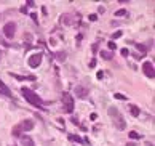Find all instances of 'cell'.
Masks as SVG:
<instances>
[{
	"instance_id": "obj_25",
	"label": "cell",
	"mask_w": 155,
	"mask_h": 146,
	"mask_svg": "<svg viewBox=\"0 0 155 146\" xmlns=\"http://www.w3.org/2000/svg\"><path fill=\"white\" fill-rule=\"evenodd\" d=\"M122 55H123V56H128V55H130V52H128L127 48H123L122 50Z\"/></svg>"
},
{
	"instance_id": "obj_13",
	"label": "cell",
	"mask_w": 155,
	"mask_h": 146,
	"mask_svg": "<svg viewBox=\"0 0 155 146\" xmlns=\"http://www.w3.org/2000/svg\"><path fill=\"white\" fill-rule=\"evenodd\" d=\"M128 109H130V113L133 114V116H139V113H141L136 104H128Z\"/></svg>"
},
{
	"instance_id": "obj_18",
	"label": "cell",
	"mask_w": 155,
	"mask_h": 146,
	"mask_svg": "<svg viewBox=\"0 0 155 146\" xmlns=\"http://www.w3.org/2000/svg\"><path fill=\"white\" fill-rule=\"evenodd\" d=\"M130 138H134V140L138 138V140H139V138H141V135H139L138 132H130Z\"/></svg>"
},
{
	"instance_id": "obj_14",
	"label": "cell",
	"mask_w": 155,
	"mask_h": 146,
	"mask_svg": "<svg viewBox=\"0 0 155 146\" xmlns=\"http://www.w3.org/2000/svg\"><path fill=\"white\" fill-rule=\"evenodd\" d=\"M112 56H114V52H107V50L101 52V58H104V60H112Z\"/></svg>"
},
{
	"instance_id": "obj_9",
	"label": "cell",
	"mask_w": 155,
	"mask_h": 146,
	"mask_svg": "<svg viewBox=\"0 0 155 146\" xmlns=\"http://www.w3.org/2000/svg\"><path fill=\"white\" fill-rule=\"evenodd\" d=\"M61 23L66 26H72L74 24V15H70V13H66V15H62L61 16Z\"/></svg>"
},
{
	"instance_id": "obj_3",
	"label": "cell",
	"mask_w": 155,
	"mask_h": 146,
	"mask_svg": "<svg viewBox=\"0 0 155 146\" xmlns=\"http://www.w3.org/2000/svg\"><path fill=\"white\" fill-rule=\"evenodd\" d=\"M62 104H64L66 113H72L74 111V98L70 93H62Z\"/></svg>"
},
{
	"instance_id": "obj_19",
	"label": "cell",
	"mask_w": 155,
	"mask_h": 146,
	"mask_svg": "<svg viewBox=\"0 0 155 146\" xmlns=\"http://www.w3.org/2000/svg\"><path fill=\"white\" fill-rule=\"evenodd\" d=\"M56 58L59 61H64L66 60V53H56Z\"/></svg>"
},
{
	"instance_id": "obj_10",
	"label": "cell",
	"mask_w": 155,
	"mask_h": 146,
	"mask_svg": "<svg viewBox=\"0 0 155 146\" xmlns=\"http://www.w3.org/2000/svg\"><path fill=\"white\" fill-rule=\"evenodd\" d=\"M21 143H23V146H35V143H34V140L30 137H27V135H21Z\"/></svg>"
},
{
	"instance_id": "obj_12",
	"label": "cell",
	"mask_w": 155,
	"mask_h": 146,
	"mask_svg": "<svg viewBox=\"0 0 155 146\" xmlns=\"http://www.w3.org/2000/svg\"><path fill=\"white\" fill-rule=\"evenodd\" d=\"M0 92H2V93L3 95H7V96H11V93H10V90H8V87L5 85L3 82L0 80Z\"/></svg>"
},
{
	"instance_id": "obj_16",
	"label": "cell",
	"mask_w": 155,
	"mask_h": 146,
	"mask_svg": "<svg viewBox=\"0 0 155 146\" xmlns=\"http://www.w3.org/2000/svg\"><path fill=\"white\" fill-rule=\"evenodd\" d=\"M136 48H138L139 52L142 53V55H144V53L147 52V48H146V47H144V45H141V44H138V45H136Z\"/></svg>"
},
{
	"instance_id": "obj_20",
	"label": "cell",
	"mask_w": 155,
	"mask_h": 146,
	"mask_svg": "<svg viewBox=\"0 0 155 146\" xmlns=\"http://www.w3.org/2000/svg\"><path fill=\"white\" fill-rule=\"evenodd\" d=\"M122 37V31H117L115 34H112V39H120Z\"/></svg>"
},
{
	"instance_id": "obj_4",
	"label": "cell",
	"mask_w": 155,
	"mask_h": 146,
	"mask_svg": "<svg viewBox=\"0 0 155 146\" xmlns=\"http://www.w3.org/2000/svg\"><path fill=\"white\" fill-rule=\"evenodd\" d=\"M3 34H5V37L13 39L15 34H16V24H15V23H7V24L3 26Z\"/></svg>"
},
{
	"instance_id": "obj_28",
	"label": "cell",
	"mask_w": 155,
	"mask_h": 146,
	"mask_svg": "<svg viewBox=\"0 0 155 146\" xmlns=\"http://www.w3.org/2000/svg\"><path fill=\"white\" fill-rule=\"evenodd\" d=\"M94 66H96V60H91L90 61V68H94Z\"/></svg>"
},
{
	"instance_id": "obj_8",
	"label": "cell",
	"mask_w": 155,
	"mask_h": 146,
	"mask_svg": "<svg viewBox=\"0 0 155 146\" xmlns=\"http://www.w3.org/2000/svg\"><path fill=\"white\" fill-rule=\"evenodd\" d=\"M19 129L23 130V132H30V130L34 129V122L30 121V119H26V121H23L19 124Z\"/></svg>"
},
{
	"instance_id": "obj_15",
	"label": "cell",
	"mask_w": 155,
	"mask_h": 146,
	"mask_svg": "<svg viewBox=\"0 0 155 146\" xmlns=\"http://www.w3.org/2000/svg\"><path fill=\"white\" fill-rule=\"evenodd\" d=\"M13 135H15V137H21V129H19V125H16L15 129H13Z\"/></svg>"
},
{
	"instance_id": "obj_1",
	"label": "cell",
	"mask_w": 155,
	"mask_h": 146,
	"mask_svg": "<svg viewBox=\"0 0 155 146\" xmlns=\"http://www.w3.org/2000/svg\"><path fill=\"white\" fill-rule=\"evenodd\" d=\"M107 113H109V117L112 119V124H114L117 129H119V130H125V127H127L125 117H123L122 113H120L115 106H110L109 109H107Z\"/></svg>"
},
{
	"instance_id": "obj_21",
	"label": "cell",
	"mask_w": 155,
	"mask_h": 146,
	"mask_svg": "<svg viewBox=\"0 0 155 146\" xmlns=\"http://www.w3.org/2000/svg\"><path fill=\"white\" fill-rule=\"evenodd\" d=\"M0 45H3V47H8V42L5 40V39H3L2 35H0Z\"/></svg>"
},
{
	"instance_id": "obj_27",
	"label": "cell",
	"mask_w": 155,
	"mask_h": 146,
	"mask_svg": "<svg viewBox=\"0 0 155 146\" xmlns=\"http://www.w3.org/2000/svg\"><path fill=\"white\" fill-rule=\"evenodd\" d=\"M96 77H98V79H102V77H104V74H102V71H99V72L96 74Z\"/></svg>"
},
{
	"instance_id": "obj_29",
	"label": "cell",
	"mask_w": 155,
	"mask_h": 146,
	"mask_svg": "<svg viewBox=\"0 0 155 146\" xmlns=\"http://www.w3.org/2000/svg\"><path fill=\"white\" fill-rule=\"evenodd\" d=\"M127 146H136L134 143H127Z\"/></svg>"
},
{
	"instance_id": "obj_6",
	"label": "cell",
	"mask_w": 155,
	"mask_h": 146,
	"mask_svg": "<svg viewBox=\"0 0 155 146\" xmlns=\"http://www.w3.org/2000/svg\"><path fill=\"white\" fill-rule=\"evenodd\" d=\"M42 53H37V55H32V56L29 58V66L30 68H38L40 66V63H42Z\"/></svg>"
},
{
	"instance_id": "obj_17",
	"label": "cell",
	"mask_w": 155,
	"mask_h": 146,
	"mask_svg": "<svg viewBox=\"0 0 155 146\" xmlns=\"http://www.w3.org/2000/svg\"><path fill=\"white\" fill-rule=\"evenodd\" d=\"M115 15L117 16H127L128 13H127V10H119V11H115Z\"/></svg>"
},
{
	"instance_id": "obj_5",
	"label": "cell",
	"mask_w": 155,
	"mask_h": 146,
	"mask_svg": "<svg viewBox=\"0 0 155 146\" xmlns=\"http://www.w3.org/2000/svg\"><path fill=\"white\" fill-rule=\"evenodd\" d=\"M142 71H144V74H146L147 77L154 79V76H155V71H154V64H152L150 61H146V63L142 64Z\"/></svg>"
},
{
	"instance_id": "obj_11",
	"label": "cell",
	"mask_w": 155,
	"mask_h": 146,
	"mask_svg": "<svg viewBox=\"0 0 155 146\" xmlns=\"http://www.w3.org/2000/svg\"><path fill=\"white\" fill-rule=\"evenodd\" d=\"M69 140L70 141H75V143H82V145H88V141H86V140H82L78 135H69Z\"/></svg>"
},
{
	"instance_id": "obj_26",
	"label": "cell",
	"mask_w": 155,
	"mask_h": 146,
	"mask_svg": "<svg viewBox=\"0 0 155 146\" xmlns=\"http://www.w3.org/2000/svg\"><path fill=\"white\" fill-rule=\"evenodd\" d=\"M98 19V15H90V21H96Z\"/></svg>"
},
{
	"instance_id": "obj_23",
	"label": "cell",
	"mask_w": 155,
	"mask_h": 146,
	"mask_svg": "<svg viewBox=\"0 0 155 146\" xmlns=\"http://www.w3.org/2000/svg\"><path fill=\"white\" fill-rule=\"evenodd\" d=\"M115 48H117V47H115V44H114L112 40H110V42H109V50H110V52H114Z\"/></svg>"
},
{
	"instance_id": "obj_22",
	"label": "cell",
	"mask_w": 155,
	"mask_h": 146,
	"mask_svg": "<svg viewBox=\"0 0 155 146\" xmlns=\"http://www.w3.org/2000/svg\"><path fill=\"white\" fill-rule=\"evenodd\" d=\"M115 98H117V100H125V101H127V96H125V95H120V93H115Z\"/></svg>"
},
{
	"instance_id": "obj_24",
	"label": "cell",
	"mask_w": 155,
	"mask_h": 146,
	"mask_svg": "<svg viewBox=\"0 0 155 146\" xmlns=\"http://www.w3.org/2000/svg\"><path fill=\"white\" fill-rule=\"evenodd\" d=\"M24 40H26V42H27V44H29V42L32 40V35H30V34L27 32V34H26V35H24Z\"/></svg>"
},
{
	"instance_id": "obj_7",
	"label": "cell",
	"mask_w": 155,
	"mask_h": 146,
	"mask_svg": "<svg viewBox=\"0 0 155 146\" xmlns=\"http://www.w3.org/2000/svg\"><path fill=\"white\" fill-rule=\"evenodd\" d=\"M74 93L77 95L78 98H86L88 93H90V90L86 88V87H83V85H77L75 88H74Z\"/></svg>"
},
{
	"instance_id": "obj_2",
	"label": "cell",
	"mask_w": 155,
	"mask_h": 146,
	"mask_svg": "<svg viewBox=\"0 0 155 146\" xmlns=\"http://www.w3.org/2000/svg\"><path fill=\"white\" fill-rule=\"evenodd\" d=\"M21 93L26 98V101H29L30 104L37 106V108H42L43 106V101L40 100V96H37L35 92H32L30 88H21Z\"/></svg>"
}]
</instances>
